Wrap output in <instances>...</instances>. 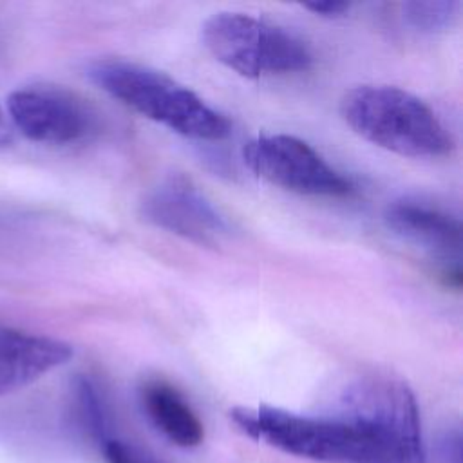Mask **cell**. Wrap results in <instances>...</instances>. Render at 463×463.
Listing matches in <instances>:
<instances>
[{
    "label": "cell",
    "instance_id": "1",
    "mask_svg": "<svg viewBox=\"0 0 463 463\" xmlns=\"http://www.w3.org/2000/svg\"><path fill=\"white\" fill-rule=\"evenodd\" d=\"M232 418L250 438L315 463H425L421 430L342 403L317 414L237 407Z\"/></svg>",
    "mask_w": 463,
    "mask_h": 463
},
{
    "label": "cell",
    "instance_id": "2",
    "mask_svg": "<svg viewBox=\"0 0 463 463\" xmlns=\"http://www.w3.org/2000/svg\"><path fill=\"white\" fill-rule=\"evenodd\" d=\"M89 78L137 114L192 139H222L230 121L194 90L152 67L127 60H99Z\"/></svg>",
    "mask_w": 463,
    "mask_h": 463
},
{
    "label": "cell",
    "instance_id": "3",
    "mask_svg": "<svg viewBox=\"0 0 463 463\" xmlns=\"http://www.w3.org/2000/svg\"><path fill=\"white\" fill-rule=\"evenodd\" d=\"M340 116L365 141L405 157H439L452 139L418 96L391 85H358L340 99Z\"/></svg>",
    "mask_w": 463,
    "mask_h": 463
},
{
    "label": "cell",
    "instance_id": "4",
    "mask_svg": "<svg viewBox=\"0 0 463 463\" xmlns=\"http://www.w3.org/2000/svg\"><path fill=\"white\" fill-rule=\"evenodd\" d=\"M212 56L246 78L306 71L313 54L306 42L284 27L244 13H215L203 25Z\"/></svg>",
    "mask_w": 463,
    "mask_h": 463
},
{
    "label": "cell",
    "instance_id": "5",
    "mask_svg": "<svg viewBox=\"0 0 463 463\" xmlns=\"http://www.w3.org/2000/svg\"><path fill=\"white\" fill-rule=\"evenodd\" d=\"M242 159L253 174L288 192L340 197L353 190L347 177L295 136H259L244 145Z\"/></svg>",
    "mask_w": 463,
    "mask_h": 463
},
{
    "label": "cell",
    "instance_id": "6",
    "mask_svg": "<svg viewBox=\"0 0 463 463\" xmlns=\"http://www.w3.org/2000/svg\"><path fill=\"white\" fill-rule=\"evenodd\" d=\"M7 110L13 125L31 141L69 145L85 139L96 128L94 110L76 94L51 85L16 89Z\"/></svg>",
    "mask_w": 463,
    "mask_h": 463
},
{
    "label": "cell",
    "instance_id": "7",
    "mask_svg": "<svg viewBox=\"0 0 463 463\" xmlns=\"http://www.w3.org/2000/svg\"><path fill=\"white\" fill-rule=\"evenodd\" d=\"M141 215L146 222L201 246H215L228 235L224 217L181 174L168 175L145 195Z\"/></svg>",
    "mask_w": 463,
    "mask_h": 463
},
{
    "label": "cell",
    "instance_id": "8",
    "mask_svg": "<svg viewBox=\"0 0 463 463\" xmlns=\"http://www.w3.org/2000/svg\"><path fill=\"white\" fill-rule=\"evenodd\" d=\"M72 356L67 342L0 327V396L16 392Z\"/></svg>",
    "mask_w": 463,
    "mask_h": 463
},
{
    "label": "cell",
    "instance_id": "9",
    "mask_svg": "<svg viewBox=\"0 0 463 463\" xmlns=\"http://www.w3.org/2000/svg\"><path fill=\"white\" fill-rule=\"evenodd\" d=\"M387 226L403 239L445 257L459 255L461 224L450 213L418 201H394L385 210Z\"/></svg>",
    "mask_w": 463,
    "mask_h": 463
},
{
    "label": "cell",
    "instance_id": "10",
    "mask_svg": "<svg viewBox=\"0 0 463 463\" xmlns=\"http://www.w3.org/2000/svg\"><path fill=\"white\" fill-rule=\"evenodd\" d=\"M139 402L148 421L172 445L192 449L203 443L204 427L186 398L168 382L150 378L139 389Z\"/></svg>",
    "mask_w": 463,
    "mask_h": 463
},
{
    "label": "cell",
    "instance_id": "11",
    "mask_svg": "<svg viewBox=\"0 0 463 463\" xmlns=\"http://www.w3.org/2000/svg\"><path fill=\"white\" fill-rule=\"evenodd\" d=\"M72 414L78 429L90 441L101 447L110 438L103 400L96 385L85 376H78L72 383Z\"/></svg>",
    "mask_w": 463,
    "mask_h": 463
},
{
    "label": "cell",
    "instance_id": "12",
    "mask_svg": "<svg viewBox=\"0 0 463 463\" xmlns=\"http://www.w3.org/2000/svg\"><path fill=\"white\" fill-rule=\"evenodd\" d=\"M407 24L423 33H436L452 24L456 18L458 4L450 0L438 2H405L402 5Z\"/></svg>",
    "mask_w": 463,
    "mask_h": 463
},
{
    "label": "cell",
    "instance_id": "13",
    "mask_svg": "<svg viewBox=\"0 0 463 463\" xmlns=\"http://www.w3.org/2000/svg\"><path fill=\"white\" fill-rule=\"evenodd\" d=\"M107 463H161L146 450L116 438H109L101 445Z\"/></svg>",
    "mask_w": 463,
    "mask_h": 463
},
{
    "label": "cell",
    "instance_id": "14",
    "mask_svg": "<svg viewBox=\"0 0 463 463\" xmlns=\"http://www.w3.org/2000/svg\"><path fill=\"white\" fill-rule=\"evenodd\" d=\"M439 459L443 463H463V449H461V430L459 427H449L438 443Z\"/></svg>",
    "mask_w": 463,
    "mask_h": 463
},
{
    "label": "cell",
    "instance_id": "15",
    "mask_svg": "<svg viewBox=\"0 0 463 463\" xmlns=\"http://www.w3.org/2000/svg\"><path fill=\"white\" fill-rule=\"evenodd\" d=\"M306 9L313 11L315 14L320 16H342L345 11H349L351 4L347 2H313V4H304Z\"/></svg>",
    "mask_w": 463,
    "mask_h": 463
},
{
    "label": "cell",
    "instance_id": "16",
    "mask_svg": "<svg viewBox=\"0 0 463 463\" xmlns=\"http://www.w3.org/2000/svg\"><path fill=\"white\" fill-rule=\"evenodd\" d=\"M9 139H11V130H9V127H7L4 110H2V107H0V146L5 145Z\"/></svg>",
    "mask_w": 463,
    "mask_h": 463
}]
</instances>
